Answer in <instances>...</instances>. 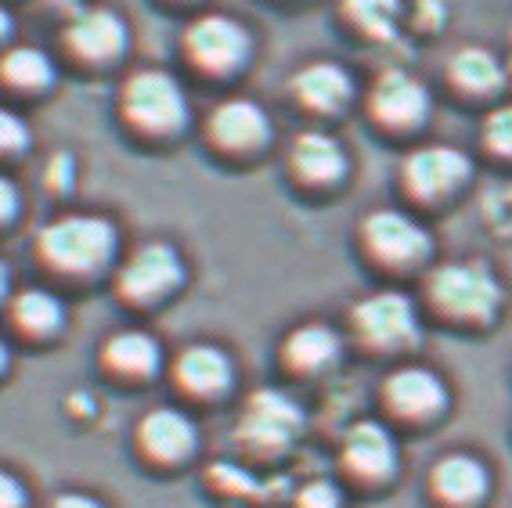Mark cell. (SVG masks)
I'll list each match as a JSON object with an SVG mask.
<instances>
[{
  "label": "cell",
  "mask_w": 512,
  "mask_h": 508,
  "mask_svg": "<svg viewBox=\"0 0 512 508\" xmlns=\"http://www.w3.org/2000/svg\"><path fill=\"white\" fill-rule=\"evenodd\" d=\"M11 33V15H8V8H0V37H8Z\"/></svg>",
  "instance_id": "34"
},
{
  "label": "cell",
  "mask_w": 512,
  "mask_h": 508,
  "mask_svg": "<svg viewBox=\"0 0 512 508\" xmlns=\"http://www.w3.org/2000/svg\"><path fill=\"white\" fill-rule=\"evenodd\" d=\"M51 508H101V505L94 498H87V494H62Z\"/></svg>",
  "instance_id": "33"
},
{
  "label": "cell",
  "mask_w": 512,
  "mask_h": 508,
  "mask_svg": "<svg viewBox=\"0 0 512 508\" xmlns=\"http://www.w3.org/2000/svg\"><path fill=\"white\" fill-rule=\"evenodd\" d=\"M112 249H116V227L91 213L58 217L40 231V253L47 256V264L62 271H98L109 264Z\"/></svg>",
  "instance_id": "4"
},
{
  "label": "cell",
  "mask_w": 512,
  "mask_h": 508,
  "mask_svg": "<svg viewBox=\"0 0 512 508\" xmlns=\"http://www.w3.org/2000/svg\"><path fill=\"white\" fill-rule=\"evenodd\" d=\"M0 73H4L8 83H15V87L40 91V87L51 83L55 65H51V58L40 47H11L8 55H4V62H0Z\"/></svg>",
  "instance_id": "24"
},
{
  "label": "cell",
  "mask_w": 512,
  "mask_h": 508,
  "mask_svg": "<svg viewBox=\"0 0 512 508\" xmlns=\"http://www.w3.org/2000/svg\"><path fill=\"white\" fill-rule=\"evenodd\" d=\"M8 364V350H4V343H0V368Z\"/></svg>",
  "instance_id": "36"
},
{
  "label": "cell",
  "mask_w": 512,
  "mask_h": 508,
  "mask_svg": "<svg viewBox=\"0 0 512 508\" xmlns=\"http://www.w3.org/2000/svg\"><path fill=\"white\" fill-rule=\"evenodd\" d=\"M430 91L419 76L404 73V69H386L375 76L372 91H368V112L379 127L386 130H415L430 119Z\"/></svg>",
  "instance_id": "12"
},
{
  "label": "cell",
  "mask_w": 512,
  "mask_h": 508,
  "mask_svg": "<svg viewBox=\"0 0 512 508\" xmlns=\"http://www.w3.org/2000/svg\"><path fill=\"white\" fill-rule=\"evenodd\" d=\"M448 83L466 98H494L505 87V65L487 47H458L448 58Z\"/></svg>",
  "instance_id": "21"
},
{
  "label": "cell",
  "mask_w": 512,
  "mask_h": 508,
  "mask_svg": "<svg viewBox=\"0 0 512 508\" xmlns=\"http://www.w3.org/2000/svg\"><path fill=\"white\" fill-rule=\"evenodd\" d=\"M210 141L224 152H235V155H249L256 148L267 145V137H271V119L267 112L249 98H228L220 101L217 109L210 112Z\"/></svg>",
  "instance_id": "14"
},
{
  "label": "cell",
  "mask_w": 512,
  "mask_h": 508,
  "mask_svg": "<svg viewBox=\"0 0 512 508\" xmlns=\"http://www.w3.org/2000/svg\"><path fill=\"white\" fill-rule=\"evenodd\" d=\"M350 328H354L357 343H365L368 350H379V354L412 350L422 339L419 303L401 289L368 292L365 300L350 307Z\"/></svg>",
  "instance_id": "3"
},
{
  "label": "cell",
  "mask_w": 512,
  "mask_h": 508,
  "mask_svg": "<svg viewBox=\"0 0 512 508\" xmlns=\"http://www.w3.org/2000/svg\"><path fill=\"white\" fill-rule=\"evenodd\" d=\"M73 173H76V163L69 152H58L51 155V163H47V188L51 191H65L73 184Z\"/></svg>",
  "instance_id": "30"
},
{
  "label": "cell",
  "mask_w": 512,
  "mask_h": 508,
  "mask_svg": "<svg viewBox=\"0 0 512 508\" xmlns=\"http://www.w3.org/2000/svg\"><path fill=\"white\" fill-rule=\"evenodd\" d=\"M184 51L206 73H235L253 51L249 29L228 15H202L184 29Z\"/></svg>",
  "instance_id": "11"
},
{
  "label": "cell",
  "mask_w": 512,
  "mask_h": 508,
  "mask_svg": "<svg viewBox=\"0 0 512 508\" xmlns=\"http://www.w3.org/2000/svg\"><path fill=\"white\" fill-rule=\"evenodd\" d=\"M210 480L217 483L220 490H235V494H256V480L249 476L242 465L235 462H220L210 469Z\"/></svg>",
  "instance_id": "28"
},
{
  "label": "cell",
  "mask_w": 512,
  "mask_h": 508,
  "mask_svg": "<svg viewBox=\"0 0 512 508\" xmlns=\"http://www.w3.org/2000/svg\"><path fill=\"white\" fill-rule=\"evenodd\" d=\"M141 447H145L156 462H184L192 458L199 447V429H195L192 415H184L181 408H156L141 418L138 426Z\"/></svg>",
  "instance_id": "16"
},
{
  "label": "cell",
  "mask_w": 512,
  "mask_h": 508,
  "mask_svg": "<svg viewBox=\"0 0 512 508\" xmlns=\"http://www.w3.org/2000/svg\"><path fill=\"white\" fill-rule=\"evenodd\" d=\"M4 292H8V267L0 264V296H4Z\"/></svg>",
  "instance_id": "35"
},
{
  "label": "cell",
  "mask_w": 512,
  "mask_h": 508,
  "mask_svg": "<svg viewBox=\"0 0 512 508\" xmlns=\"http://www.w3.org/2000/svg\"><path fill=\"white\" fill-rule=\"evenodd\" d=\"M480 141H484L487 152L498 155V159H512V101L498 105V109L484 119Z\"/></svg>",
  "instance_id": "26"
},
{
  "label": "cell",
  "mask_w": 512,
  "mask_h": 508,
  "mask_svg": "<svg viewBox=\"0 0 512 508\" xmlns=\"http://www.w3.org/2000/svg\"><path fill=\"white\" fill-rule=\"evenodd\" d=\"M433 318L462 332H484L502 318L505 285L484 260H444L422 282Z\"/></svg>",
  "instance_id": "1"
},
{
  "label": "cell",
  "mask_w": 512,
  "mask_h": 508,
  "mask_svg": "<svg viewBox=\"0 0 512 508\" xmlns=\"http://www.w3.org/2000/svg\"><path fill=\"white\" fill-rule=\"evenodd\" d=\"M22 501H26L22 483L11 472H0V508H22Z\"/></svg>",
  "instance_id": "31"
},
{
  "label": "cell",
  "mask_w": 512,
  "mask_h": 508,
  "mask_svg": "<svg viewBox=\"0 0 512 508\" xmlns=\"http://www.w3.org/2000/svg\"><path fill=\"white\" fill-rule=\"evenodd\" d=\"M343 354V336L325 321H303L282 339V357L296 375H321L336 368Z\"/></svg>",
  "instance_id": "18"
},
{
  "label": "cell",
  "mask_w": 512,
  "mask_h": 508,
  "mask_svg": "<svg viewBox=\"0 0 512 508\" xmlns=\"http://www.w3.org/2000/svg\"><path fill=\"white\" fill-rule=\"evenodd\" d=\"M473 181V159L455 145H419L404 155L401 184L422 206L455 199Z\"/></svg>",
  "instance_id": "7"
},
{
  "label": "cell",
  "mask_w": 512,
  "mask_h": 508,
  "mask_svg": "<svg viewBox=\"0 0 512 508\" xmlns=\"http://www.w3.org/2000/svg\"><path fill=\"white\" fill-rule=\"evenodd\" d=\"M426 494L437 508H487L494 494V472L484 454L455 447L437 454L426 472Z\"/></svg>",
  "instance_id": "9"
},
{
  "label": "cell",
  "mask_w": 512,
  "mask_h": 508,
  "mask_svg": "<svg viewBox=\"0 0 512 508\" xmlns=\"http://www.w3.org/2000/svg\"><path fill=\"white\" fill-rule=\"evenodd\" d=\"M361 245L375 264L390 271H412L422 267L433 256V235L430 227L415 220L404 209H372L361 220Z\"/></svg>",
  "instance_id": "5"
},
{
  "label": "cell",
  "mask_w": 512,
  "mask_h": 508,
  "mask_svg": "<svg viewBox=\"0 0 512 508\" xmlns=\"http://www.w3.org/2000/svg\"><path fill=\"white\" fill-rule=\"evenodd\" d=\"M15 209H19V191L8 177H0V220H8Z\"/></svg>",
  "instance_id": "32"
},
{
  "label": "cell",
  "mask_w": 512,
  "mask_h": 508,
  "mask_svg": "<svg viewBox=\"0 0 512 508\" xmlns=\"http://www.w3.org/2000/svg\"><path fill=\"white\" fill-rule=\"evenodd\" d=\"M303 429V408L296 404L285 390L264 386L253 390L246 400V408L238 415L235 440L246 447L249 454H282L285 447L293 444Z\"/></svg>",
  "instance_id": "6"
},
{
  "label": "cell",
  "mask_w": 512,
  "mask_h": 508,
  "mask_svg": "<svg viewBox=\"0 0 512 508\" xmlns=\"http://www.w3.org/2000/svg\"><path fill=\"white\" fill-rule=\"evenodd\" d=\"M379 400H383L386 415L412 429H430L451 411V382L430 368V364L408 361L397 364L394 372H386L383 386H379Z\"/></svg>",
  "instance_id": "2"
},
{
  "label": "cell",
  "mask_w": 512,
  "mask_h": 508,
  "mask_svg": "<svg viewBox=\"0 0 512 508\" xmlns=\"http://www.w3.org/2000/svg\"><path fill=\"white\" fill-rule=\"evenodd\" d=\"M174 379L192 397H220L235 386V361L217 343H192L184 346L174 364Z\"/></svg>",
  "instance_id": "15"
},
{
  "label": "cell",
  "mask_w": 512,
  "mask_h": 508,
  "mask_svg": "<svg viewBox=\"0 0 512 508\" xmlns=\"http://www.w3.org/2000/svg\"><path fill=\"white\" fill-rule=\"evenodd\" d=\"M163 361L156 336H148L141 328H127L105 343V364L123 375H152Z\"/></svg>",
  "instance_id": "22"
},
{
  "label": "cell",
  "mask_w": 512,
  "mask_h": 508,
  "mask_svg": "<svg viewBox=\"0 0 512 508\" xmlns=\"http://www.w3.org/2000/svg\"><path fill=\"white\" fill-rule=\"evenodd\" d=\"M289 170L303 184L329 188V184L343 181V173H347V148L325 130H303L289 148Z\"/></svg>",
  "instance_id": "17"
},
{
  "label": "cell",
  "mask_w": 512,
  "mask_h": 508,
  "mask_svg": "<svg viewBox=\"0 0 512 508\" xmlns=\"http://www.w3.org/2000/svg\"><path fill=\"white\" fill-rule=\"evenodd\" d=\"M65 40L80 58H91V62H109L116 58L123 47H127V26L116 11L109 8H87L80 11L69 29H65Z\"/></svg>",
  "instance_id": "19"
},
{
  "label": "cell",
  "mask_w": 512,
  "mask_h": 508,
  "mask_svg": "<svg viewBox=\"0 0 512 508\" xmlns=\"http://www.w3.org/2000/svg\"><path fill=\"white\" fill-rule=\"evenodd\" d=\"M339 462L357 483L383 487L401 469V440L379 418H357L339 440Z\"/></svg>",
  "instance_id": "10"
},
{
  "label": "cell",
  "mask_w": 512,
  "mask_h": 508,
  "mask_svg": "<svg viewBox=\"0 0 512 508\" xmlns=\"http://www.w3.org/2000/svg\"><path fill=\"white\" fill-rule=\"evenodd\" d=\"M293 94L303 109L329 116L354 98V80L339 62H311L293 76Z\"/></svg>",
  "instance_id": "20"
},
{
  "label": "cell",
  "mask_w": 512,
  "mask_h": 508,
  "mask_svg": "<svg viewBox=\"0 0 512 508\" xmlns=\"http://www.w3.org/2000/svg\"><path fill=\"white\" fill-rule=\"evenodd\" d=\"M343 11L372 40H390L401 22V0H343Z\"/></svg>",
  "instance_id": "23"
},
{
  "label": "cell",
  "mask_w": 512,
  "mask_h": 508,
  "mask_svg": "<svg viewBox=\"0 0 512 508\" xmlns=\"http://www.w3.org/2000/svg\"><path fill=\"white\" fill-rule=\"evenodd\" d=\"M29 145V127L11 109H0V152H19Z\"/></svg>",
  "instance_id": "29"
},
{
  "label": "cell",
  "mask_w": 512,
  "mask_h": 508,
  "mask_svg": "<svg viewBox=\"0 0 512 508\" xmlns=\"http://www.w3.org/2000/svg\"><path fill=\"white\" fill-rule=\"evenodd\" d=\"M184 282V264L170 242H145L138 245L130 260L119 271V289L123 296L138 303L163 300L166 292H174Z\"/></svg>",
  "instance_id": "13"
},
{
  "label": "cell",
  "mask_w": 512,
  "mask_h": 508,
  "mask_svg": "<svg viewBox=\"0 0 512 508\" xmlns=\"http://www.w3.org/2000/svg\"><path fill=\"white\" fill-rule=\"evenodd\" d=\"M11 314H15V321H19L22 328H29V332H51V328L62 325V303L47 289L19 292Z\"/></svg>",
  "instance_id": "25"
},
{
  "label": "cell",
  "mask_w": 512,
  "mask_h": 508,
  "mask_svg": "<svg viewBox=\"0 0 512 508\" xmlns=\"http://www.w3.org/2000/svg\"><path fill=\"white\" fill-rule=\"evenodd\" d=\"M123 112L138 130L174 134L188 123V98L181 83L163 69H141L123 83Z\"/></svg>",
  "instance_id": "8"
},
{
  "label": "cell",
  "mask_w": 512,
  "mask_h": 508,
  "mask_svg": "<svg viewBox=\"0 0 512 508\" xmlns=\"http://www.w3.org/2000/svg\"><path fill=\"white\" fill-rule=\"evenodd\" d=\"M296 508H343V490L336 480H307L296 490Z\"/></svg>",
  "instance_id": "27"
}]
</instances>
